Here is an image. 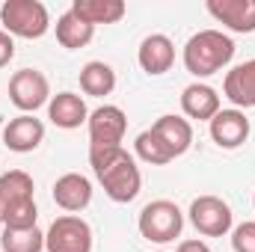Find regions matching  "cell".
<instances>
[{
  "label": "cell",
  "instance_id": "30bf717a",
  "mask_svg": "<svg viewBox=\"0 0 255 252\" xmlns=\"http://www.w3.org/2000/svg\"><path fill=\"white\" fill-rule=\"evenodd\" d=\"M45 139V125L42 119L30 116V113H21L15 116L9 125L3 127V142L9 151H18V154H27V151H36Z\"/></svg>",
  "mask_w": 255,
  "mask_h": 252
},
{
  "label": "cell",
  "instance_id": "7a4b0ae2",
  "mask_svg": "<svg viewBox=\"0 0 255 252\" xmlns=\"http://www.w3.org/2000/svg\"><path fill=\"white\" fill-rule=\"evenodd\" d=\"M33 178L24 169L0 175V223L3 229H33L39 208L33 199Z\"/></svg>",
  "mask_w": 255,
  "mask_h": 252
},
{
  "label": "cell",
  "instance_id": "ac0fdd59",
  "mask_svg": "<svg viewBox=\"0 0 255 252\" xmlns=\"http://www.w3.org/2000/svg\"><path fill=\"white\" fill-rule=\"evenodd\" d=\"M151 130L163 139V145L175 154V157H181L187 148L193 145V127L187 119H181V116H172V113H166V116H160Z\"/></svg>",
  "mask_w": 255,
  "mask_h": 252
},
{
  "label": "cell",
  "instance_id": "4316f807",
  "mask_svg": "<svg viewBox=\"0 0 255 252\" xmlns=\"http://www.w3.org/2000/svg\"><path fill=\"white\" fill-rule=\"evenodd\" d=\"M253 205H255V199H253Z\"/></svg>",
  "mask_w": 255,
  "mask_h": 252
},
{
  "label": "cell",
  "instance_id": "4fadbf2b",
  "mask_svg": "<svg viewBox=\"0 0 255 252\" xmlns=\"http://www.w3.org/2000/svg\"><path fill=\"white\" fill-rule=\"evenodd\" d=\"M136 60H139V68H142L145 74H154V77H157V74H166V71L172 68V63H175V45H172L169 36L151 33V36L142 39Z\"/></svg>",
  "mask_w": 255,
  "mask_h": 252
},
{
  "label": "cell",
  "instance_id": "e0dca14e",
  "mask_svg": "<svg viewBox=\"0 0 255 252\" xmlns=\"http://www.w3.org/2000/svg\"><path fill=\"white\" fill-rule=\"evenodd\" d=\"M223 92L235 107H255V60L235 65L226 74Z\"/></svg>",
  "mask_w": 255,
  "mask_h": 252
},
{
  "label": "cell",
  "instance_id": "9a60e30c",
  "mask_svg": "<svg viewBox=\"0 0 255 252\" xmlns=\"http://www.w3.org/2000/svg\"><path fill=\"white\" fill-rule=\"evenodd\" d=\"M181 110H184V116L187 119H199V122H211L223 107H220V95H217V89L214 86H208V83H190V86H184V92H181Z\"/></svg>",
  "mask_w": 255,
  "mask_h": 252
},
{
  "label": "cell",
  "instance_id": "2e32d148",
  "mask_svg": "<svg viewBox=\"0 0 255 252\" xmlns=\"http://www.w3.org/2000/svg\"><path fill=\"white\" fill-rule=\"evenodd\" d=\"M48 116H51L54 125L63 127V130H74V127H80L83 122H89V110H86L83 98L74 95V92H60V95H54V98L48 101Z\"/></svg>",
  "mask_w": 255,
  "mask_h": 252
},
{
  "label": "cell",
  "instance_id": "52a82bcc",
  "mask_svg": "<svg viewBox=\"0 0 255 252\" xmlns=\"http://www.w3.org/2000/svg\"><path fill=\"white\" fill-rule=\"evenodd\" d=\"M45 250L48 252H92V229L86 220L65 214L51 223L45 232Z\"/></svg>",
  "mask_w": 255,
  "mask_h": 252
},
{
  "label": "cell",
  "instance_id": "cb8c5ba5",
  "mask_svg": "<svg viewBox=\"0 0 255 252\" xmlns=\"http://www.w3.org/2000/svg\"><path fill=\"white\" fill-rule=\"evenodd\" d=\"M232 250L235 252H255V223H241L232 232Z\"/></svg>",
  "mask_w": 255,
  "mask_h": 252
},
{
  "label": "cell",
  "instance_id": "ba28073f",
  "mask_svg": "<svg viewBox=\"0 0 255 252\" xmlns=\"http://www.w3.org/2000/svg\"><path fill=\"white\" fill-rule=\"evenodd\" d=\"M190 223L205 238H223L232 232V208L220 196H199L190 205Z\"/></svg>",
  "mask_w": 255,
  "mask_h": 252
},
{
  "label": "cell",
  "instance_id": "8992f818",
  "mask_svg": "<svg viewBox=\"0 0 255 252\" xmlns=\"http://www.w3.org/2000/svg\"><path fill=\"white\" fill-rule=\"evenodd\" d=\"M9 101L21 110V113H36L39 107H45L51 101V83L39 68H21L12 74L9 80Z\"/></svg>",
  "mask_w": 255,
  "mask_h": 252
},
{
  "label": "cell",
  "instance_id": "277c9868",
  "mask_svg": "<svg viewBox=\"0 0 255 252\" xmlns=\"http://www.w3.org/2000/svg\"><path fill=\"white\" fill-rule=\"evenodd\" d=\"M0 21L9 36L21 39H42L51 30L48 9L39 0H6L0 6Z\"/></svg>",
  "mask_w": 255,
  "mask_h": 252
},
{
  "label": "cell",
  "instance_id": "9c48e42d",
  "mask_svg": "<svg viewBox=\"0 0 255 252\" xmlns=\"http://www.w3.org/2000/svg\"><path fill=\"white\" fill-rule=\"evenodd\" d=\"M128 130V116L122 107L104 104L89 113V148H119Z\"/></svg>",
  "mask_w": 255,
  "mask_h": 252
},
{
  "label": "cell",
  "instance_id": "5bb4252c",
  "mask_svg": "<svg viewBox=\"0 0 255 252\" xmlns=\"http://www.w3.org/2000/svg\"><path fill=\"white\" fill-rule=\"evenodd\" d=\"M54 202L63 211H68V214L83 211L92 202V184H89V178L80 175V172H65V175H60L54 181Z\"/></svg>",
  "mask_w": 255,
  "mask_h": 252
},
{
  "label": "cell",
  "instance_id": "5b68a950",
  "mask_svg": "<svg viewBox=\"0 0 255 252\" xmlns=\"http://www.w3.org/2000/svg\"><path fill=\"white\" fill-rule=\"evenodd\" d=\"M139 235L151 244H169L175 238H181L184 229V214L175 202L169 199H154L139 211Z\"/></svg>",
  "mask_w": 255,
  "mask_h": 252
},
{
  "label": "cell",
  "instance_id": "484cf974",
  "mask_svg": "<svg viewBox=\"0 0 255 252\" xmlns=\"http://www.w3.org/2000/svg\"><path fill=\"white\" fill-rule=\"evenodd\" d=\"M175 252H211V247L205 241H181Z\"/></svg>",
  "mask_w": 255,
  "mask_h": 252
},
{
  "label": "cell",
  "instance_id": "6da1fadb",
  "mask_svg": "<svg viewBox=\"0 0 255 252\" xmlns=\"http://www.w3.org/2000/svg\"><path fill=\"white\" fill-rule=\"evenodd\" d=\"M89 163H92L98 184L113 202L128 205L139 196V187H142L139 166L133 154H128L122 145L119 148H89Z\"/></svg>",
  "mask_w": 255,
  "mask_h": 252
},
{
  "label": "cell",
  "instance_id": "7402d4cb",
  "mask_svg": "<svg viewBox=\"0 0 255 252\" xmlns=\"http://www.w3.org/2000/svg\"><path fill=\"white\" fill-rule=\"evenodd\" d=\"M0 250L3 252H42L45 250V235L36 226L33 229H3Z\"/></svg>",
  "mask_w": 255,
  "mask_h": 252
},
{
  "label": "cell",
  "instance_id": "44dd1931",
  "mask_svg": "<svg viewBox=\"0 0 255 252\" xmlns=\"http://www.w3.org/2000/svg\"><path fill=\"white\" fill-rule=\"evenodd\" d=\"M80 89L92 98H104L116 89V71L101 60H92L80 68Z\"/></svg>",
  "mask_w": 255,
  "mask_h": 252
},
{
  "label": "cell",
  "instance_id": "d6986e66",
  "mask_svg": "<svg viewBox=\"0 0 255 252\" xmlns=\"http://www.w3.org/2000/svg\"><path fill=\"white\" fill-rule=\"evenodd\" d=\"M125 3L122 0H74L71 12L77 18H83L86 24H116L125 18Z\"/></svg>",
  "mask_w": 255,
  "mask_h": 252
},
{
  "label": "cell",
  "instance_id": "ffe728a7",
  "mask_svg": "<svg viewBox=\"0 0 255 252\" xmlns=\"http://www.w3.org/2000/svg\"><path fill=\"white\" fill-rule=\"evenodd\" d=\"M92 36H95V27L86 24L83 18H77L71 9L60 15V21H57V42H60L63 48H68V51L86 48V45L92 42Z\"/></svg>",
  "mask_w": 255,
  "mask_h": 252
},
{
  "label": "cell",
  "instance_id": "d4e9b609",
  "mask_svg": "<svg viewBox=\"0 0 255 252\" xmlns=\"http://www.w3.org/2000/svg\"><path fill=\"white\" fill-rule=\"evenodd\" d=\"M12 57H15V42L6 30H0V68L12 63Z\"/></svg>",
  "mask_w": 255,
  "mask_h": 252
},
{
  "label": "cell",
  "instance_id": "8fae6325",
  "mask_svg": "<svg viewBox=\"0 0 255 252\" xmlns=\"http://www.w3.org/2000/svg\"><path fill=\"white\" fill-rule=\"evenodd\" d=\"M205 9L235 33H255V0H208Z\"/></svg>",
  "mask_w": 255,
  "mask_h": 252
},
{
  "label": "cell",
  "instance_id": "7c38bea8",
  "mask_svg": "<svg viewBox=\"0 0 255 252\" xmlns=\"http://www.w3.org/2000/svg\"><path fill=\"white\" fill-rule=\"evenodd\" d=\"M250 136V119L241 110H220L211 119V139L220 148H241Z\"/></svg>",
  "mask_w": 255,
  "mask_h": 252
},
{
  "label": "cell",
  "instance_id": "3957f363",
  "mask_svg": "<svg viewBox=\"0 0 255 252\" xmlns=\"http://www.w3.org/2000/svg\"><path fill=\"white\" fill-rule=\"evenodd\" d=\"M235 57V42L220 30H199L184 45V68L193 77H211L223 71Z\"/></svg>",
  "mask_w": 255,
  "mask_h": 252
},
{
  "label": "cell",
  "instance_id": "603a6c76",
  "mask_svg": "<svg viewBox=\"0 0 255 252\" xmlns=\"http://www.w3.org/2000/svg\"><path fill=\"white\" fill-rule=\"evenodd\" d=\"M133 148H136V157H139V160H145V163H151V166H166L169 160H175V154L163 145V139H160L151 127H148V130H142V133L136 136Z\"/></svg>",
  "mask_w": 255,
  "mask_h": 252
}]
</instances>
